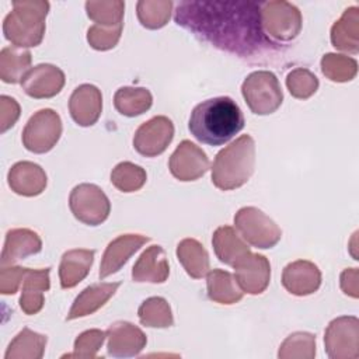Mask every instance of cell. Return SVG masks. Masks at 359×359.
I'll list each match as a JSON object with an SVG mask.
<instances>
[{
    "label": "cell",
    "instance_id": "1",
    "mask_svg": "<svg viewBox=\"0 0 359 359\" xmlns=\"http://www.w3.org/2000/svg\"><path fill=\"white\" fill-rule=\"evenodd\" d=\"M174 21L198 39L243 59H258L280 50L264 32L261 3L180 1Z\"/></svg>",
    "mask_w": 359,
    "mask_h": 359
},
{
    "label": "cell",
    "instance_id": "2",
    "mask_svg": "<svg viewBox=\"0 0 359 359\" xmlns=\"http://www.w3.org/2000/svg\"><path fill=\"white\" fill-rule=\"evenodd\" d=\"M244 128V115L230 97H215L198 104L189 116L188 129L201 143L222 146Z\"/></svg>",
    "mask_w": 359,
    "mask_h": 359
},
{
    "label": "cell",
    "instance_id": "3",
    "mask_svg": "<svg viewBox=\"0 0 359 359\" xmlns=\"http://www.w3.org/2000/svg\"><path fill=\"white\" fill-rule=\"evenodd\" d=\"M255 165V142L243 135L222 149L212 164V182L222 191L243 187L252 175Z\"/></svg>",
    "mask_w": 359,
    "mask_h": 359
},
{
    "label": "cell",
    "instance_id": "4",
    "mask_svg": "<svg viewBox=\"0 0 359 359\" xmlns=\"http://www.w3.org/2000/svg\"><path fill=\"white\" fill-rule=\"evenodd\" d=\"M49 3L43 0L13 1V10L3 21L4 38L17 48L38 46L45 35Z\"/></svg>",
    "mask_w": 359,
    "mask_h": 359
},
{
    "label": "cell",
    "instance_id": "5",
    "mask_svg": "<svg viewBox=\"0 0 359 359\" xmlns=\"http://www.w3.org/2000/svg\"><path fill=\"white\" fill-rule=\"evenodd\" d=\"M243 97L257 115L273 114L283 101L278 77L269 70H257L245 77L241 86Z\"/></svg>",
    "mask_w": 359,
    "mask_h": 359
},
{
    "label": "cell",
    "instance_id": "6",
    "mask_svg": "<svg viewBox=\"0 0 359 359\" xmlns=\"http://www.w3.org/2000/svg\"><path fill=\"white\" fill-rule=\"evenodd\" d=\"M234 226L252 247L266 250L275 247L282 238L280 227L261 209L254 206H244L234 215Z\"/></svg>",
    "mask_w": 359,
    "mask_h": 359
},
{
    "label": "cell",
    "instance_id": "7",
    "mask_svg": "<svg viewBox=\"0 0 359 359\" xmlns=\"http://www.w3.org/2000/svg\"><path fill=\"white\" fill-rule=\"evenodd\" d=\"M261 21L264 32L273 42H289L302 31V14L289 1L261 3Z\"/></svg>",
    "mask_w": 359,
    "mask_h": 359
},
{
    "label": "cell",
    "instance_id": "8",
    "mask_svg": "<svg viewBox=\"0 0 359 359\" xmlns=\"http://www.w3.org/2000/svg\"><path fill=\"white\" fill-rule=\"evenodd\" d=\"M62 135V119L50 108L35 112L22 130V144L27 150L42 154L55 147Z\"/></svg>",
    "mask_w": 359,
    "mask_h": 359
},
{
    "label": "cell",
    "instance_id": "9",
    "mask_svg": "<svg viewBox=\"0 0 359 359\" xmlns=\"http://www.w3.org/2000/svg\"><path fill=\"white\" fill-rule=\"evenodd\" d=\"M69 208L73 216L88 226L104 223L111 212V203L104 191L94 184H79L69 195Z\"/></svg>",
    "mask_w": 359,
    "mask_h": 359
},
{
    "label": "cell",
    "instance_id": "10",
    "mask_svg": "<svg viewBox=\"0 0 359 359\" xmlns=\"http://www.w3.org/2000/svg\"><path fill=\"white\" fill-rule=\"evenodd\" d=\"M324 345L331 359H356L359 356V320L355 316L334 318L325 330Z\"/></svg>",
    "mask_w": 359,
    "mask_h": 359
},
{
    "label": "cell",
    "instance_id": "11",
    "mask_svg": "<svg viewBox=\"0 0 359 359\" xmlns=\"http://www.w3.org/2000/svg\"><path fill=\"white\" fill-rule=\"evenodd\" d=\"M174 137V125L164 115L153 116L142 123L133 136L135 150L144 157H156L161 154Z\"/></svg>",
    "mask_w": 359,
    "mask_h": 359
},
{
    "label": "cell",
    "instance_id": "12",
    "mask_svg": "<svg viewBox=\"0 0 359 359\" xmlns=\"http://www.w3.org/2000/svg\"><path fill=\"white\" fill-rule=\"evenodd\" d=\"M206 153L191 140H182L170 157L168 168L180 181H195L209 170Z\"/></svg>",
    "mask_w": 359,
    "mask_h": 359
},
{
    "label": "cell",
    "instance_id": "13",
    "mask_svg": "<svg viewBox=\"0 0 359 359\" xmlns=\"http://www.w3.org/2000/svg\"><path fill=\"white\" fill-rule=\"evenodd\" d=\"M233 268L234 278L244 293L261 294L268 287L271 264L265 255L250 252Z\"/></svg>",
    "mask_w": 359,
    "mask_h": 359
},
{
    "label": "cell",
    "instance_id": "14",
    "mask_svg": "<svg viewBox=\"0 0 359 359\" xmlns=\"http://www.w3.org/2000/svg\"><path fill=\"white\" fill-rule=\"evenodd\" d=\"M65 80V73L57 66L41 63L28 70L21 86L24 93L32 98H52L60 93Z\"/></svg>",
    "mask_w": 359,
    "mask_h": 359
},
{
    "label": "cell",
    "instance_id": "15",
    "mask_svg": "<svg viewBox=\"0 0 359 359\" xmlns=\"http://www.w3.org/2000/svg\"><path fill=\"white\" fill-rule=\"evenodd\" d=\"M107 338L108 355L114 358L137 356L147 342L144 332L128 321H116L111 324L107 330Z\"/></svg>",
    "mask_w": 359,
    "mask_h": 359
},
{
    "label": "cell",
    "instance_id": "16",
    "mask_svg": "<svg viewBox=\"0 0 359 359\" xmlns=\"http://www.w3.org/2000/svg\"><path fill=\"white\" fill-rule=\"evenodd\" d=\"M150 238L142 234H121L114 238L105 248L101 264L100 278L104 279L109 275L116 273L129 258Z\"/></svg>",
    "mask_w": 359,
    "mask_h": 359
},
{
    "label": "cell",
    "instance_id": "17",
    "mask_svg": "<svg viewBox=\"0 0 359 359\" xmlns=\"http://www.w3.org/2000/svg\"><path fill=\"white\" fill-rule=\"evenodd\" d=\"M282 285L294 296H307L318 290L321 285V272L311 261L297 259L285 266L282 272Z\"/></svg>",
    "mask_w": 359,
    "mask_h": 359
},
{
    "label": "cell",
    "instance_id": "18",
    "mask_svg": "<svg viewBox=\"0 0 359 359\" xmlns=\"http://www.w3.org/2000/svg\"><path fill=\"white\" fill-rule=\"evenodd\" d=\"M102 111V94L93 84L79 86L70 95L69 112L80 126L94 125Z\"/></svg>",
    "mask_w": 359,
    "mask_h": 359
},
{
    "label": "cell",
    "instance_id": "19",
    "mask_svg": "<svg viewBox=\"0 0 359 359\" xmlns=\"http://www.w3.org/2000/svg\"><path fill=\"white\" fill-rule=\"evenodd\" d=\"M7 181L15 194L36 196L45 191L48 177L41 165L32 161H18L10 168Z\"/></svg>",
    "mask_w": 359,
    "mask_h": 359
},
{
    "label": "cell",
    "instance_id": "20",
    "mask_svg": "<svg viewBox=\"0 0 359 359\" xmlns=\"http://www.w3.org/2000/svg\"><path fill=\"white\" fill-rule=\"evenodd\" d=\"M42 250V240L36 231L29 229H11L6 234L1 251V266L13 265L20 259L38 254Z\"/></svg>",
    "mask_w": 359,
    "mask_h": 359
},
{
    "label": "cell",
    "instance_id": "21",
    "mask_svg": "<svg viewBox=\"0 0 359 359\" xmlns=\"http://www.w3.org/2000/svg\"><path fill=\"white\" fill-rule=\"evenodd\" d=\"M170 275V266L165 251L161 245H150L146 248L132 269V279L135 282L164 283Z\"/></svg>",
    "mask_w": 359,
    "mask_h": 359
},
{
    "label": "cell",
    "instance_id": "22",
    "mask_svg": "<svg viewBox=\"0 0 359 359\" xmlns=\"http://www.w3.org/2000/svg\"><path fill=\"white\" fill-rule=\"evenodd\" d=\"M49 272L50 268L42 269H29L27 268L22 285H21V297H20V307L21 310L28 314H36L41 311L45 303L43 293L49 290Z\"/></svg>",
    "mask_w": 359,
    "mask_h": 359
},
{
    "label": "cell",
    "instance_id": "23",
    "mask_svg": "<svg viewBox=\"0 0 359 359\" xmlns=\"http://www.w3.org/2000/svg\"><path fill=\"white\" fill-rule=\"evenodd\" d=\"M94 262V250L76 248L62 255L59 265V279L63 289H72L79 285L90 272Z\"/></svg>",
    "mask_w": 359,
    "mask_h": 359
},
{
    "label": "cell",
    "instance_id": "24",
    "mask_svg": "<svg viewBox=\"0 0 359 359\" xmlns=\"http://www.w3.org/2000/svg\"><path fill=\"white\" fill-rule=\"evenodd\" d=\"M212 244L219 261L230 266H234L240 259L251 252L248 244L231 226L217 227L213 233Z\"/></svg>",
    "mask_w": 359,
    "mask_h": 359
},
{
    "label": "cell",
    "instance_id": "25",
    "mask_svg": "<svg viewBox=\"0 0 359 359\" xmlns=\"http://www.w3.org/2000/svg\"><path fill=\"white\" fill-rule=\"evenodd\" d=\"M119 283H94L86 287L73 302L66 320L86 317L101 309L118 290Z\"/></svg>",
    "mask_w": 359,
    "mask_h": 359
},
{
    "label": "cell",
    "instance_id": "26",
    "mask_svg": "<svg viewBox=\"0 0 359 359\" xmlns=\"http://www.w3.org/2000/svg\"><path fill=\"white\" fill-rule=\"evenodd\" d=\"M331 43L344 52H359V8L356 6L346 8L341 18L334 22L331 28Z\"/></svg>",
    "mask_w": 359,
    "mask_h": 359
},
{
    "label": "cell",
    "instance_id": "27",
    "mask_svg": "<svg viewBox=\"0 0 359 359\" xmlns=\"http://www.w3.org/2000/svg\"><path fill=\"white\" fill-rule=\"evenodd\" d=\"M208 296L220 304H234L243 299L244 292L240 289L234 275L223 269H212L206 273Z\"/></svg>",
    "mask_w": 359,
    "mask_h": 359
},
{
    "label": "cell",
    "instance_id": "28",
    "mask_svg": "<svg viewBox=\"0 0 359 359\" xmlns=\"http://www.w3.org/2000/svg\"><path fill=\"white\" fill-rule=\"evenodd\" d=\"M177 258L185 272L194 279H201L209 272L208 251L195 238H184L178 243Z\"/></svg>",
    "mask_w": 359,
    "mask_h": 359
},
{
    "label": "cell",
    "instance_id": "29",
    "mask_svg": "<svg viewBox=\"0 0 359 359\" xmlns=\"http://www.w3.org/2000/svg\"><path fill=\"white\" fill-rule=\"evenodd\" d=\"M31 52L17 46H6L0 52V79L4 83H21L31 66Z\"/></svg>",
    "mask_w": 359,
    "mask_h": 359
},
{
    "label": "cell",
    "instance_id": "30",
    "mask_svg": "<svg viewBox=\"0 0 359 359\" xmlns=\"http://www.w3.org/2000/svg\"><path fill=\"white\" fill-rule=\"evenodd\" d=\"M46 346V337L22 328L10 342L4 358L6 359H41Z\"/></svg>",
    "mask_w": 359,
    "mask_h": 359
},
{
    "label": "cell",
    "instance_id": "31",
    "mask_svg": "<svg viewBox=\"0 0 359 359\" xmlns=\"http://www.w3.org/2000/svg\"><path fill=\"white\" fill-rule=\"evenodd\" d=\"M153 104L151 93L143 87H121L114 95L116 111L125 116H137Z\"/></svg>",
    "mask_w": 359,
    "mask_h": 359
},
{
    "label": "cell",
    "instance_id": "32",
    "mask_svg": "<svg viewBox=\"0 0 359 359\" xmlns=\"http://www.w3.org/2000/svg\"><path fill=\"white\" fill-rule=\"evenodd\" d=\"M172 7L170 0H140L136 4L137 18L144 28L158 29L168 22Z\"/></svg>",
    "mask_w": 359,
    "mask_h": 359
},
{
    "label": "cell",
    "instance_id": "33",
    "mask_svg": "<svg viewBox=\"0 0 359 359\" xmlns=\"http://www.w3.org/2000/svg\"><path fill=\"white\" fill-rule=\"evenodd\" d=\"M139 320L143 325L151 328H167L174 324L172 313L170 304L163 297H149L146 299L139 310Z\"/></svg>",
    "mask_w": 359,
    "mask_h": 359
},
{
    "label": "cell",
    "instance_id": "34",
    "mask_svg": "<svg viewBox=\"0 0 359 359\" xmlns=\"http://www.w3.org/2000/svg\"><path fill=\"white\" fill-rule=\"evenodd\" d=\"M86 11L90 20L95 25L101 27H118L123 25L125 1L109 0V1H87Z\"/></svg>",
    "mask_w": 359,
    "mask_h": 359
},
{
    "label": "cell",
    "instance_id": "35",
    "mask_svg": "<svg viewBox=\"0 0 359 359\" xmlns=\"http://www.w3.org/2000/svg\"><path fill=\"white\" fill-rule=\"evenodd\" d=\"M147 180L146 171L130 161H122L115 165L111 172L112 185L121 192H135L139 191Z\"/></svg>",
    "mask_w": 359,
    "mask_h": 359
},
{
    "label": "cell",
    "instance_id": "36",
    "mask_svg": "<svg viewBox=\"0 0 359 359\" xmlns=\"http://www.w3.org/2000/svg\"><path fill=\"white\" fill-rule=\"evenodd\" d=\"M321 70L331 81L345 83L355 79L358 73V63L353 57L337 53H327L321 59Z\"/></svg>",
    "mask_w": 359,
    "mask_h": 359
},
{
    "label": "cell",
    "instance_id": "37",
    "mask_svg": "<svg viewBox=\"0 0 359 359\" xmlns=\"http://www.w3.org/2000/svg\"><path fill=\"white\" fill-rule=\"evenodd\" d=\"M316 355V337L309 332L290 334L280 345L279 358H307Z\"/></svg>",
    "mask_w": 359,
    "mask_h": 359
},
{
    "label": "cell",
    "instance_id": "38",
    "mask_svg": "<svg viewBox=\"0 0 359 359\" xmlns=\"http://www.w3.org/2000/svg\"><path fill=\"white\" fill-rule=\"evenodd\" d=\"M318 79L310 70L297 67L292 70L286 77V87L289 93L299 100L311 97L318 90Z\"/></svg>",
    "mask_w": 359,
    "mask_h": 359
},
{
    "label": "cell",
    "instance_id": "39",
    "mask_svg": "<svg viewBox=\"0 0 359 359\" xmlns=\"http://www.w3.org/2000/svg\"><path fill=\"white\" fill-rule=\"evenodd\" d=\"M107 332L101 330H88L81 332L74 341V352L69 358H95L97 351L101 348Z\"/></svg>",
    "mask_w": 359,
    "mask_h": 359
},
{
    "label": "cell",
    "instance_id": "40",
    "mask_svg": "<svg viewBox=\"0 0 359 359\" xmlns=\"http://www.w3.org/2000/svg\"><path fill=\"white\" fill-rule=\"evenodd\" d=\"M122 34V25L118 27H101L93 25L87 31V41L91 48L97 50H108L116 46Z\"/></svg>",
    "mask_w": 359,
    "mask_h": 359
},
{
    "label": "cell",
    "instance_id": "41",
    "mask_svg": "<svg viewBox=\"0 0 359 359\" xmlns=\"http://www.w3.org/2000/svg\"><path fill=\"white\" fill-rule=\"evenodd\" d=\"M27 268L22 266H1L0 271V293L14 294L22 285Z\"/></svg>",
    "mask_w": 359,
    "mask_h": 359
},
{
    "label": "cell",
    "instance_id": "42",
    "mask_svg": "<svg viewBox=\"0 0 359 359\" xmlns=\"http://www.w3.org/2000/svg\"><path fill=\"white\" fill-rule=\"evenodd\" d=\"M20 118V105L18 102L8 95L0 97V132L4 133L8 130L17 119Z\"/></svg>",
    "mask_w": 359,
    "mask_h": 359
},
{
    "label": "cell",
    "instance_id": "43",
    "mask_svg": "<svg viewBox=\"0 0 359 359\" xmlns=\"http://www.w3.org/2000/svg\"><path fill=\"white\" fill-rule=\"evenodd\" d=\"M359 272L358 268L345 269L341 273V289L345 294L356 299L359 296Z\"/></svg>",
    "mask_w": 359,
    "mask_h": 359
}]
</instances>
